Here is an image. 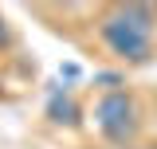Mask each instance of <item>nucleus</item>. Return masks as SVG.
I'll list each match as a JSON object with an SVG mask.
<instances>
[{"instance_id": "f257e3e1", "label": "nucleus", "mask_w": 157, "mask_h": 149, "mask_svg": "<svg viewBox=\"0 0 157 149\" xmlns=\"http://www.w3.org/2000/svg\"><path fill=\"white\" fill-rule=\"evenodd\" d=\"M102 39L110 43L114 55L130 59V63L149 59V47H153V16H149V8L145 4L114 8L102 20Z\"/></svg>"}, {"instance_id": "f03ea898", "label": "nucleus", "mask_w": 157, "mask_h": 149, "mask_svg": "<svg viewBox=\"0 0 157 149\" xmlns=\"http://www.w3.org/2000/svg\"><path fill=\"white\" fill-rule=\"evenodd\" d=\"M94 122H98V130L106 133L110 141H130L134 130H137V106H134V98L122 94V90H110L94 106Z\"/></svg>"}, {"instance_id": "7ed1b4c3", "label": "nucleus", "mask_w": 157, "mask_h": 149, "mask_svg": "<svg viewBox=\"0 0 157 149\" xmlns=\"http://www.w3.org/2000/svg\"><path fill=\"white\" fill-rule=\"evenodd\" d=\"M47 114H51V122H63V126H75V122H78V106H75V102H71V98H67L63 90H59V86L51 90Z\"/></svg>"}, {"instance_id": "20e7f679", "label": "nucleus", "mask_w": 157, "mask_h": 149, "mask_svg": "<svg viewBox=\"0 0 157 149\" xmlns=\"http://www.w3.org/2000/svg\"><path fill=\"white\" fill-rule=\"evenodd\" d=\"M98 82H102V86H118L122 78H118V74H98Z\"/></svg>"}, {"instance_id": "39448f33", "label": "nucleus", "mask_w": 157, "mask_h": 149, "mask_svg": "<svg viewBox=\"0 0 157 149\" xmlns=\"http://www.w3.org/2000/svg\"><path fill=\"white\" fill-rule=\"evenodd\" d=\"M8 43V28H4V20H0V47Z\"/></svg>"}, {"instance_id": "423d86ee", "label": "nucleus", "mask_w": 157, "mask_h": 149, "mask_svg": "<svg viewBox=\"0 0 157 149\" xmlns=\"http://www.w3.org/2000/svg\"><path fill=\"white\" fill-rule=\"evenodd\" d=\"M0 94H4V86H0Z\"/></svg>"}]
</instances>
